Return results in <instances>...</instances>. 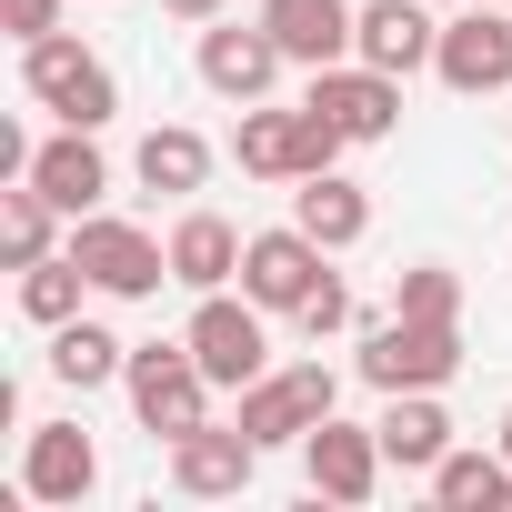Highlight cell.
Returning <instances> with one entry per match:
<instances>
[{"label": "cell", "instance_id": "9c48e42d", "mask_svg": "<svg viewBox=\"0 0 512 512\" xmlns=\"http://www.w3.org/2000/svg\"><path fill=\"white\" fill-rule=\"evenodd\" d=\"M322 272H332V251H322L302 221H282V231H251V241H241V292L262 302V312H302V302L322 292Z\"/></svg>", "mask_w": 512, "mask_h": 512}, {"label": "cell", "instance_id": "5b68a950", "mask_svg": "<svg viewBox=\"0 0 512 512\" xmlns=\"http://www.w3.org/2000/svg\"><path fill=\"white\" fill-rule=\"evenodd\" d=\"M272 312L251 302V292H191V322H181V342H191V362L221 382V392H241V382H262L272 372V332H262Z\"/></svg>", "mask_w": 512, "mask_h": 512}, {"label": "cell", "instance_id": "9a60e30c", "mask_svg": "<svg viewBox=\"0 0 512 512\" xmlns=\"http://www.w3.org/2000/svg\"><path fill=\"white\" fill-rule=\"evenodd\" d=\"M262 31L292 51V71H332V61H352L362 0H262Z\"/></svg>", "mask_w": 512, "mask_h": 512}, {"label": "cell", "instance_id": "7c38bea8", "mask_svg": "<svg viewBox=\"0 0 512 512\" xmlns=\"http://www.w3.org/2000/svg\"><path fill=\"white\" fill-rule=\"evenodd\" d=\"M251 472H262V442L241 422H191L171 442V492H191V502H231V492H251Z\"/></svg>", "mask_w": 512, "mask_h": 512}, {"label": "cell", "instance_id": "5bb4252c", "mask_svg": "<svg viewBox=\"0 0 512 512\" xmlns=\"http://www.w3.org/2000/svg\"><path fill=\"white\" fill-rule=\"evenodd\" d=\"M432 51H442V11H432V0H362L352 61H372V71L412 81V71H432Z\"/></svg>", "mask_w": 512, "mask_h": 512}, {"label": "cell", "instance_id": "277c9868", "mask_svg": "<svg viewBox=\"0 0 512 512\" xmlns=\"http://www.w3.org/2000/svg\"><path fill=\"white\" fill-rule=\"evenodd\" d=\"M121 392H131V412H141L151 442H181L191 422H211V392H221V382L191 362V342H131Z\"/></svg>", "mask_w": 512, "mask_h": 512}, {"label": "cell", "instance_id": "8992f818", "mask_svg": "<svg viewBox=\"0 0 512 512\" xmlns=\"http://www.w3.org/2000/svg\"><path fill=\"white\" fill-rule=\"evenodd\" d=\"M322 412H342V372L332 362H282V372H262V382H241V432L262 442V452H302V432L322 422Z\"/></svg>", "mask_w": 512, "mask_h": 512}, {"label": "cell", "instance_id": "e0dca14e", "mask_svg": "<svg viewBox=\"0 0 512 512\" xmlns=\"http://www.w3.org/2000/svg\"><path fill=\"white\" fill-rule=\"evenodd\" d=\"M31 181H41V191H51L71 221H81V211H101V201H111V161H101V131H71V121H61V131L31 151Z\"/></svg>", "mask_w": 512, "mask_h": 512}, {"label": "cell", "instance_id": "8fae6325", "mask_svg": "<svg viewBox=\"0 0 512 512\" xmlns=\"http://www.w3.org/2000/svg\"><path fill=\"white\" fill-rule=\"evenodd\" d=\"M382 432L372 422H342V412H322L312 432H302V482L322 492V502H372L382 492Z\"/></svg>", "mask_w": 512, "mask_h": 512}, {"label": "cell", "instance_id": "ffe728a7", "mask_svg": "<svg viewBox=\"0 0 512 512\" xmlns=\"http://www.w3.org/2000/svg\"><path fill=\"white\" fill-rule=\"evenodd\" d=\"M292 221H302L322 251H352V241L372 231V191H362V181H342V171H312V181L292 191Z\"/></svg>", "mask_w": 512, "mask_h": 512}, {"label": "cell", "instance_id": "4dcf8cb0", "mask_svg": "<svg viewBox=\"0 0 512 512\" xmlns=\"http://www.w3.org/2000/svg\"><path fill=\"white\" fill-rule=\"evenodd\" d=\"M432 11H462V0H432Z\"/></svg>", "mask_w": 512, "mask_h": 512}, {"label": "cell", "instance_id": "7a4b0ae2", "mask_svg": "<svg viewBox=\"0 0 512 512\" xmlns=\"http://www.w3.org/2000/svg\"><path fill=\"white\" fill-rule=\"evenodd\" d=\"M352 372H362L372 392H442V382L462 372V322H412V312L362 322Z\"/></svg>", "mask_w": 512, "mask_h": 512}, {"label": "cell", "instance_id": "2e32d148", "mask_svg": "<svg viewBox=\"0 0 512 512\" xmlns=\"http://www.w3.org/2000/svg\"><path fill=\"white\" fill-rule=\"evenodd\" d=\"M161 241H171V282H181V292H231V282H241V241H251V231H231L221 211L191 201Z\"/></svg>", "mask_w": 512, "mask_h": 512}, {"label": "cell", "instance_id": "ac0fdd59", "mask_svg": "<svg viewBox=\"0 0 512 512\" xmlns=\"http://www.w3.org/2000/svg\"><path fill=\"white\" fill-rule=\"evenodd\" d=\"M382 462L392 472H422L432 482V462L452 452V412H442V392H382Z\"/></svg>", "mask_w": 512, "mask_h": 512}, {"label": "cell", "instance_id": "1f68e13d", "mask_svg": "<svg viewBox=\"0 0 512 512\" xmlns=\"http://www.w3.org/2000/svg\"><path fill=\"white\" fill-rule=\"evenodd\" d=\"M502 131H512V111H502Z\"/></svg>", "mask_w": 512, "mask_h": 512}, {"label": "cell", "instance_id": "d6986e66", "mask_svg": "<svg viewBox=\"0 0 512 512\" xmlns=\"http://www.w3.org/2000/svg\"><path fill=\"white\" fill-rule=\"evenodd\" d=\"M231 161H241L251 181H302V101H292V111L251 101V111L231 121Z\"/></svg>", "mask_w": 512, "mask_h": 512}, {"label": "cell", "instance_id": "4316f807", "mask_svg": "<svg viewBox=\"0 0 512 512\" xmlns=\"http://www.w3.org/2000/svg\"><path fill=\"white\" fill-rule=\"evenodd\" d=\"M292 322H302L312 342H332V332H352V282H342V272H322V292H312V302H302Z\"/></svg>", "mask_w": 512, "mask_h": 512}, {"label": "cell", "instance_id": "f1b7e54d", "mask_svg": "<svg viewBox=\"0 0 512 512\" xmlns=\"http://www.w3.org/2000/svg\"><path fill=\"white\" fill-rule=\"evenodd\" d=\"M161 11H171V21H191V31H201V21H221V11H231V0H161Z\"/></svg>", "mask_w": 512, "mask_h": 512}, {"label": "cell", "instance_id": "d4e9b609", "mask_svg": "<svg viewBox=\"0 0 512 512\" xmlns=\"http://www.w3.org/2000/svg\"><path fill=\"white\" fill-rule=\"evenodd\" d=\"M81 292H91V272L71 262V251H51V262H31V272H21V322L61 332V322H81Z\"/></svg>", "mask_w": 512, "mask_h": 512}, {"label": "cell", "instance_id": "603a6c76", "mask_svg": "<svg viewBox=\"0 0 512 512\" xmlns=\"http://www.w3.org/2000/svg\"><path fill=\"white\" fill-rule=\"evenodd\" d=\"M131 171H141V191H171V201H191V191L211 181V141H201L191 121H161V131H141Z\"/></svg>", "mask_w": 512, "mask_h": 512}, {"label": "cell", "instance_id": "484cf974", "mask_svg": "<svg viewBox=\"0 0 512 512\" xmlns=\"http://www.w3.org/2000/svg\"><path fill=\"white\" fill-rule=\"evenodd\" d=\"M392 312H412V322H462V272H452V262H412V272L392 282Z\"/></svg>", "mask_w": 512, "mask_h": 512}, {"label": "cell", "instance_id": "83f0119b", "mask_svg": "<svg viewBox=\"0 0 512 512\" xmlns=\"http://www.w3.org/2000/svg\"><path fill=\"white\" fill-rule=\"evenodd\" d=\"M61 11H71V0H0V31H11V41H51Z\"/></svg>", "mask_w": 512, "mask_h": 512}, {"label": "cell", "instance_id": "44dd1931", "mask_svg": "<svg viewBox=\"0 0 512 512\" xmlns=\"http://www.w3.org/2000/svg\"><path fill=\"white\" fill-rule=\"evenodd\" d=\"M432 502H442V512H512V452H502V442H492V452H462V442H452V452L432 462Z\"/></svg>", "mask_w": 512, "mask_h": 512}, {"label": "cell", "instance_id": "f546056e", "mask_svg": "<svg viewBox=\"0 0 512 512\" xmlns=\"http://www.w3.org/2000/svg\"><path fill=\"white\" fill-rule=\"evenodd\" d=\"M492 442H502V452H512V412H502V432H492Z\"/></svg>", "mask_w": 512, "mask_h": 512}, {"label": "cell", "instance_id": "6da1fadb", "mask_svg": "<svg viewBox=\"0 0 512 512\" xmlns=\"http://www.w3.org/2000/svg\"><path fill=\"white\" fill-rule=\"evenodd\" d=\"M21 91H31L51 121H71V131H111V121H121V81H111V61H101L91 41H71V31L21 41Z\"/></svg>", "mask_w": 512, "mask_h": 512}, {"label": "cell", "instance_id": "30bf717a", "mask_svg": "<svg viewBox=\"0 0 512 512\" xmlns=\"http://www.w3.org/2000/svg\"><path fill=\"white\" fill-rule=\"evenodd\" d=\"M91 492H101V442L81 422H31V442H21V502L81 512Z\"/></svg>", "mask_w": 512, "mask_h": 512}, {"label": "cell", "instance_id": "52a82bcc", "mask_svg": "<svg viewBox=\"0 0 512 512\" xmlns=\"http://www.w3.org/2000/svg\"><path fill=\"white\" fill-rule=\"evenodd\" d=\"M191 71H201V91L211 101H231V111H251V101H272V81L292 71V51L262 31V11L251 21H201V41H191Z\"/></svg>", "mask_w": 512, "mask_h": 512}, {"label": "cell", "instance_id": "4fadbf2b", "mask_svg": "<svg viewBox=\"0 0 512 512\" xmlns=\"http://www.w3.org/2000/svg\"><path fill=\"white\" fill-rule=\"evenodd\" d=\"M302 101H312V111H332L352 151L402 131V81H392V71H372V61H332V71H312V91H302Z\"/></svg>", "mask_w": 512, "mask_h": 512}, {"label": "cell", "instance_id": "3957f363", "mask_svg": "<svg viewBox=\"0 0 512 512\" xmlns=\"http://www.w3.org/2000/svg\"><path fill=\"white\" fill-rule=\"evenodd\" d=\"M61 251L91 272V292H101V302H151V292L171 282V241H151V231H141V221H121V211H81Z\"/></svg>", "mask_w": 512, "mask_h": 512}, {"label": "cell", "instance_id": "7402d4cb", "mask_svg": "<svg viewBox=\"0 0 512 512\" xmlns=\"http://www.w3.org/2000/svg\"><path fill=\"white\" fill-rule=\"evenodd\" d=\"M61 201L41 191V181H0V251H11V272H31V262H51L61 251Z\"/></svg>", "mask_w": 512, "mask_h": 512}, {"label": "cell", "instance_id": "ba28073f", "mask_svg": "<svg viewBox=\"0 0 512 512\" xmlns=\"http://www.w3.org/2000/svg\"><path fill=\"white\" fill-rule=\"evenodd\" d=\"M432 81H442V91H462V101L512 91V0H502V11H442Z\"/></svg>", "mask_w": 512, "mask_h": 512}, {"label": "cell", "instance_id": "cb8c5ba5", "mask_svg": "<svg viewBox=\"0 0 512 512\" xmlns=\"http://www.w3.org/2000/svg\"><path fill=\"white\" fill-rule=\"evenodd\" d=\"M121 372H131V342H121L111 322H91V312H81V322H61V332H51V382L101 392V382H121Z\"/></svg>", "mask_w": 512, "mask_h": 512}]
</instances>
